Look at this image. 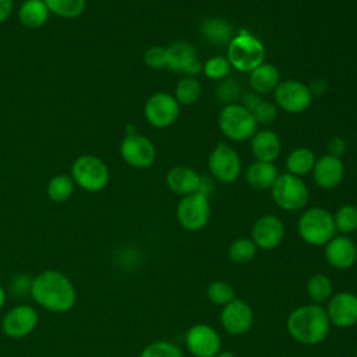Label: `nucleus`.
Returning <instances> with one entry per match:
<instances>
[{"label": "nucleus", "instance_id": "f257e3e1", "mask_svg": "<svg viewBox=\"0 0 357 357\" xmlns=\"http://www.w3.org/2000/svg\"><path fill=\"white\" fill-rule=\"evenodd\" d=\"M31 297L45 310L67 312L75 305L77 291L67 275L46 269L33 278Z\"/></svg>", "mask_w": 357, "mask_h": 357}, {"label": "nucleus", "instance_id": "f03ea898", "mask_svg": "<svg viewBox=\"0 0 357 357\" xmlns=\"http://www.w3.org/2000/svg\"><path fill=\"white\" fill-rule=\"evenodd\" d=\"M331 322L325 308L319 304H307L293 310L287 318L290 336L301 344H318L326 339Z\"/></svg>", "mask_w": 357, "mask_h": 357}, {"label": "nucleus", "instance_id": "7ed1b4c3", "mask_svg": "<svg viewBox=\"0 0 357 357\" xmlns=\"http://www.w3.org/2000/svg\"><path fill=\"white\" fill-rule=\"evenodd\" d=\"M226 57L231 68L240 73H251L264 63L265 47L257 36L243 31L229 42Z\"/></svg>", "mask_w": 357, "mask_h": 357}, {"label": "nucleus", "instance_id": "20e7f679", "mask_svg": "<svg viewBox=\"0 0 357 357\" xmlns=\"http://www.w3.org/2000/svg\"><path fill=\"white\" fill-rule=\"evenodd\" d=\"M297 230L307 244L325 245L336 234L333 215L325 208H310L298 218Z\"/></svg>", "mask_w": 357, "mask_h": 357}, {"label": "nucleus", "instance_id": "39448f33", "mask_svg": "<svg viewBox=\"0 0 357 357\" xmlns=\"http://www.w3.org/2000/svg\"><path fill=\"white\" fill-rule=\"evenodd\" d=\"M75 185L88 192H99L106 188L110 180L107 165L95 155H79L71 165L70 172Z\"/></svg>", "mask_w": 357, "mask_h": 357}, {"label": "nucleus", "instance_id": "423d86ee", "mask_svg": "<svg viewBox=\"0 0 357 357\" xmlns=\"http://www.w3.org/2000/svg\"><path fill=\"white\" fill-rule=\"evenodd\" d=\"M218 126L220 132L234 142L251 139L258 130L254 116L241 103L223 106L218 116Z\"/></svg>", "mask_w": 357, "mask_h": 357}, {"label": "nucleus", "instance_id": "0eeeda50", "mask_svg": "<svg viewBox=\"0 0 357 357\" xmlns=\"http://www.w3.org/2000/svg\"><path fill=\"white\" fill-rule=\"evenodd\" d=\"M273 202L283 211L296 212L303 209L308 202V188L301 177L290 173L279 174L271 187Z\"/></svg>", "mask_w": 357, "mask_h": 357}, {"label": "nucleus", "instance_id": "6e6552de", "mask_svg": "<svg viewBox=\"0 0 357 357\" xmlns=\"http://www.w3.org/2000/svg\"><path fill=\"white\" fill-rule=\"evenodd\" d=\"M176 218L180 226L188 231L204 229L211 218L209 198L201 192L181 197L176 206Z\"/></svg>", "mask_w": 357, "mask_h": 357}, {"label": "nucleus", "instance_id": "1a4fd4ad", "mask_svg": "<svg viewBox=\"0 0 357 357\" xmlns=\"http://www.w3.org/2000/svg\"><path fill=\"white\" fill-rule=\"evenodd\" d=\"M208 169L215 180L230 184L241 174V158L234 148L226 142H219L209 153Z\"/></svg>", "mask_w": 357, "mask_h": 357}, {"label": "nucleus", "instance_id": "9d476101", "mask_svg": "<svg viewBox=\"0 0 357 357\" xmlns=\"http://www.w3.org/2000/svg\"><path fill=\"white\" fill-rule=\"evenodd\" d=\"M180 105L169 92L152 93L144 105V117L155 128H167L173 126L180 116Z\"/></svg>", "mask_w": 357, "mask_h": 357}, {"label": "nucleus", "instance_id": "9b49d317", "mask_svg": "<svg viewBox=\"0 0 357 357\" xmlns=\"http://www.w3.org/2000/svg\"><path fill=\"white\" fill-rule=\"evenodd\" d=\"M276 107L290 114H298L307 110L312 102L308 85L298 79H283L273 91Z\"/></svg>", "mask_w": 357, "mask_h": 357}, {"label": "nucleus", "instance_id": "f8f14e48", "mask_svg": "<svg viewBox=\"0 0 357 357\" xmlns=\"http://www.w3.org/2000/svg\"><path fill=\"white\" fill-rule=\"evenodd\" d=\"M120 156L134 169H148L155 163L156 148L148 137L130 132L126 134L120 144Z\"/></svg>", "mask_w": 357, "mask_h": 357}, {"label": "nucleus", "instance_id": "ddd939ff", "mask_svg": "<svg viewBox=\"0 0 357 357\" xmlns=\"http://www.w3.org/2000/svg\"><path fill=\"white\" fill-rule=\"evenodd\" d=\"M167 50V64L166 68L183 75L197 77L202 73V61L198 57L195 47L185 42L177 40L166 47Z\"/></svg>", "mask_w": 357, "mask_h": 357}, {"label": "nucleus", "instance_id": "4468645a", "mask_svg": "<svg viewBox=\"0 0 357 357\" xmlns=\"http://www.w3.org/2000/svg\"><path fill=\"white\" fill-rule=\"evenodd\" d=\"M38 321V312L32 305L17 304L3 317L1 329L11 339H22L35 331Z\"/></svg>", "mask_w": 357, "mask_h": 357}, {"label": "nucleus", "instance_id": "2eb2a0df", "mask_svg": "<svg viewBox=\"0 0 357 357\" xmlns=\"http://www.w3.org/2000/svg\"><path fill=\"white\" fill-rule=\"evenodd\" d=\"M185 347L194 357H215L220 351L219 333L206 324L192 325L184 336Z\"/></svg>", "mask_w": 357, "mask_h": 357}, {"label": "nucleus", "instance_id": "dca6fc26", "mask_svg": "<svg viewBox=\"0 0 357 357\" xmlns=\"http://www.w3.org/2000/svg\"><path fill=\"white\" fill-rule=\"evenodd\" d=\"M220 324L229 335H244L251 329L254 324L252 308L245 301L234 298L222 308Z\"/></svg>", "mask_w": 357, "mask_h": 357}, {"label": "nucleus", "instance_id": "f3484780", "mask_svg": "<svg viewBox=\"0 0 357 357\" xmlns=\"http://www.w3.org/2000/svg\"><path fill=\"white\" fill-rule=\"evenodd\" d=\"M284 238V225L276 215L268 213L258 218L251 230V240L257 248L273 250Z\"/></svg>", "mask_w": 357, "mask_h": 357}, {"label": "nucleus", "instance_id": "a211bd4d", "mask_svg": "<svg viewBox=\"0 0 357 357\" xmlns=\"http://www.w3.org/2000/svg\"><path fill=\"white\" fill-rule=\"evenodd\" d=\"M325 311L331 325L350 328L357 324V296L350 291H340L329 298Z\"/></svg>", "mask_w": 357, "mask_h": 357}, {"label": "nucleus", "instance_id": "6ab92c4d", "mask_svg": "<svg viewBox=\"0 0 357 357\" xmlns=\"http://www.w3.org/2000/svg\"><path fill=\"white\" fill-rule=\"evenodd\" d=\"M314 183L324 190L336 188L344 177V165L340 158L332 155H322L315 160L312 167Z\"/></svg>", "mask_w": 357, "mask_h": 357}, {"label": "nucleus", "instance_id": "aec40b11", "mask_svg": "<svg viewBox=\"0 0 357 357\" xmlns=\"http://www.w3.org/2000/svg\"><path fill=\"white\" fill-rule=\"evenodd\" d=\"M325 259L336 269H349L357 261V247L346 236H335L325 244Z\"/></svg>", "mask_w": 357, "mask_h": 357}, {"label": "nucleus", "instance_id": "412c9836", "mask_svg": "<svg viewBox=\"0 0 357 357\" xmlns=\"http://www.w3.org/2000/svg\"><path fill=\"white\" fill-rule=\"evenodd\" d=\"M201 184V174H198L192 167L178 165L172 167L166 174L167 188L181 197L197 192Z\"/></svg>", "mask_w": 357, "mask_h": 357}, {"label": "nucleus", "instance_id": "4be33fe9", "mask_svg": "<svg viewBox=\"0 0 357 357\" xmlns=\"http://www.w3.org/2000/svg\"><path fill=\"white\" fill-rule=\"evenodd\" d=\"M251 141V152L255 160L259 162H271L273 163L282 151V144L279 135L268 128L257 130L252 135Z\"/></svg>", "mask_w": 357, "mask_h": 357}, {"label": "nucleus", "instance_id": "5701e85b", "mask_svg": "<svg viewBox=\"0 0 357 357\" xmlns=\"http://www.w3.org/2000/svg\"><path fill=\"white\" fill-rule=\"evenodd\" d=\"M199 31L202 38L212 46H227L234 36L231 24L219 17L205 18L199 25Z\"/></svg>", "mask_w": 357, "mask_h": 357}, {"label": "nucleus", "instance_id": "b1692460", "mask_svg": "<svg viewBox=\"0 0 357 357\" xmlns=\"http://www.w3.org/2000/svg\"><path fill=\"white\" fill-rule=\"evenodd\" d=\"M241 105L254 116L257 124L269 126L276 120L278 107L255 92H248L241 98Z\"/></svg>", "mask_w": 357, "mask_h": 357}, {"label": "nucleus", "instance_id": "393cba45", "mask_svg": "<svg viewBox=\"0 0 357 357\" xmlns=\"http://www.w3.org/2000/svg\"><path fill=\"white\" fill-rule=\"evenodd\" d=\"M278 176V167L273 163L259 160H254L244 173L247 184L255 190H271Z\"/></svg>", "mask_w": 357, "mask_h": 357}, {"label": "nucleus", "instance_id": "a878e982", "mask_svg": "<svg viewBox=\"0 0 357 357\" xmlns=\"http://www.w3.org/2000/svg\"><path fill=\"white\" fill-rule=\"evenodd\" d=\"M250 85L252 92L258 95H266L275 91L280 82L279 70L271 63H262L250 73Z\"/></svg>", "mask_w": 357, "mask_h": 357}, {"label": "nucleus", "instance_id": "bb28decb", "mask_svg": "<svg viewBox=\"0 0 357 357\" xmlns=\"http://www.w3.org/2000/svg\"><path fill=\"white\" fill-rule=\"evenodd\" d=\"M50 11L43 0H24L18 8V21L28 29L42 28L49 20Z\"/></svg>", "mask_w": 357, "mask_h": 357}, {"label": "nucleus", "instance_id": "cd10ccee", "mask_svg": "<svg viewBox=\"0 0 357 357\" xmlns=\"http://www.w3.org/2000/svg\"><path fill=\"white\" fill-rule=\"evenodd\" d=\"M317 156L315 153L307 148V146H298L294 148L286 158V170L287 173L303 177L312 172V167L315 165Z\"/></svg>", "mask_w": 357, "mask_h": 357}, {"label": "nucleus", "instance_id": "c85d7f7f", "mask_svg": "<svg viewBox=\"0 0 357 357\" xmlns=\"http://www.w3.org/2000/svg\"><path fill=\"white\" fill-rule=\"evenodd\" d=\"M75 183L70 174L60 173L53 176L46 185V194L50 201L56 204H63L71 198L74 194Z\"/></svg>", "mask_w": 357, "mask_h": 357}, {"label": "nucleus", "instance_id": "c756f323", "mask_svg": "<svg viewBox=\"0 0 357 357\" xmlns=\"http://www.w3.org/2000/svg\"><path fill=\"white\" fill-rule=\"evenodd\" d=\"M201 93H202V88L199 81L195 77L184 75L176 84L173 96L176 98L180 106H191L199 99Z\"/></svg>", "mask_w": 357, "mask_h": 357}, {"label": "nucleus", "instance_id": "7c9ffc66", "mask_svg": "<svg viewBox=\"0 0 357 357\" xmlns=\"http://www.w3.org/2000/svg\"><path fill=\"white\" fill-rule=\"evenodd\" d=\"M307 294L314 304H322L328 301L332 296V282L324 273L312 275L305 286Z\"/></svg>", "mask_w": 357, "mask_h": 357}, {"label": "nucleus", "instance_id": "2f4dec72", "mask_svg": "<svg viewBox=\"0 0 357 357\" xmlns=\"http://www.w3.org/2000/svg\"><path fill=\"white\" fill-rule=\"evenodd\" d=\"M50 14L60 18L74 20L79 17L86 6V0H43Z\"/></svg>", "mask_w": 357, "mask_h": 357}, {"label": "nucleus", "instance_id": "473e14b6", "mask_svg": "<svg viewBox=\"0 0 357 357\" xmlns=\"http://www.w3.org/2000/svg\"><path fill=\"white\" fill-rule=\"evenodd\" d=\"M257 254V245L248 237H240L234 240L227 250V257L231 262L245 264L250 262Z\"/></svg>", "mask_w": 357, "mask_h": 357}, {"label": "nucleus", "instance_id": "72a5a7b5", "mask_svg": "<svg viewBox=\"0 0 357 357\" xmlns=\"http://www.w3.org/2000/svg\"><path fill=\"white\" fill-rule=\"evenodd\" d=\"M206 297L212 304L220 305V307H225L226 304H229L236 298L234 289L231 287V284H229L225 280L211 282L206 287Z\"/></svg>", "mask_w": 357, "mask_h": 357}, {"label": "nucleus", "instance_id": "f704fd0d", "mask_svg": "<svg viewBox=\"0 0 357 357\" xmlns=\"http://www.w3.org/2000/svg\"><path fill=\"white\" fill-rule=\"evenodd\" d=\"M336 231L343 234L357 230V206L351 204L342 205L333 215Z\"/></svg>", "mask_w": 357, "mask_h": 357}, {"label": "nucleus", "instance_id": "c9c22d12", "mask_svg": "<svg viewBox=\"0 0 357 357\" xmlns=\"http://www.w3.org/2000/svg\"><path fill=\"white\" fill-rule=\"evenodd\" d=\"M231 66L226 56H212L205 63H202V73L215 81H222L229 77Z\"/></svg>", "mask_w": 357, "mask_h": 357}, {"label": "nucleus", "instance_id": "e433bc0d", "mask_svg": "<svg viewBox=\"0 0 357 357\" xmlns=\"http://www.w3.org/2000/svg\"><path fill=\"white\" fill-rule=\"evenodd\" d=\"M241 93V88L238 85V82L233 78H225L222 79L216 89H215V95L216 99L223 103V106L226 105H231V103H237V99L240 98Z\"/></svg>", "mask_w": 357, "mask_h": 357}, {"label": "nucleus", "instance_id": "4c0bfd02", "mask_svg": "<svg viewBox=\"0 0 357 357\" xmlns=\"http://www.w3.org/2000/svg\"><path fill=\"white\" fill-rule=\"evenodd\" d=\"M139 357H183V353L174 343L158 340L145 346Z\"/></svg>", "mask_w": 357, "mask_h": 357}, {"label": "nucleus", "instance_id": "58836bf2", "mask_svg": "<svg viewBox=\"0 0 357 357\" xmlns=\"http://www.w3.org/2000/svg\"><path fill=\"white\" fill-rule=\"evenodd\" d=\"M144 63L151 70H160L166 68L167 64V50L159 45L149 46L144 52Z\"/></svg>", "mask_w": 357, "mask_h": 357}, {"label": "nucleus", "instance_id": "ea45409f", "mask_svg": "<svg viewBox=\"0 0 357 357\" xmlns=\"http://www.w3.org/2000/svg\"><path fill=\"white\" fill-rule=\"evenodd\" d=\"M32 280L33 278L29 276L28 273H17L11 278L8 283L10 293L14 297L22 298L26 296H31V287H32Z\"/></svg>", "mask_w": 357, "mask_h": 357}, {"label": "nucleus", "instance_id": "a19ab883", "mask_svg": "<svg viewBox=\"0 0 357 357\" xmlns=\"http://www.w3.org/2000/svg\"><path fill=\"white\" fill-rule=\"evenodd\" d=\"M326 151H328V155H332L335 158H340L346 153L347 151V142L343 137H332L328 144H326Z\"/></svg>", "mask_w": 357, "mask_h": 357}, {"label": "nucleus", "instance_id": "79ce46f5", "mask_svg": "<svg viewBox=\"0 0 357 357\" xmlns=\"http://www.w3.org/2000/svg\"><path fill=\"white\" fill-rule=\"evenodd\" d=\"M308 89H310L312 98L314 96H322L328 91V82L322 78H315L310 82Z\"/></svg>", "mask_w": 357, "mask_h": 357}, {"label": "nucleus", "instance_id": "37998d69", "mask_svg": "<svg viewBox=\"0 0 357 357\" xmlns=\"http://www.w3.org/2000/svg\"><path fill=\"white\" fill-rule=\"evenodd\" d=\"M14 10V0H0V24L7 21Z\"/></svg>", "mask_w": 357, "mask_h": 357}, {"label": "nucleus", "instance_id": "c03bdc74", "mask_svg": "<svg viewBox=\"0 0 357 357\" xmlns=\"http://www.w3.org/2000/svg\"><path fill=\"white\" fill-rule=\"evenodd\" d=\"M6 298H7V294H6V290L0 286V310L4 307L6 304Z\"/></svg>", "mask_w": 357, "mask_h": 357}, {"label": "nucleus", "instance_id": "a18cd8bd", "mask_svg": "<svg viewBox=\"0 0 357 357\" xmlns=\"http://www.w3.org/2000/svg\"><path fill=\"white\" fill-rule=\"evenodd\" d=\"M215 357H237V356L231 351H219Z\"/></svg>", "mask_w": 357, "mask_h": 357}, {"label": "nucleus", "instance_id": "49530a36", "mask_svg": "<svg viewBox=\"0 0 357 357\" xmlns=\"http://www.w3.org/2000/svg\"><path fill=\"white\" fill-rule=\"evenodd\" d=\"M356 357H357V349H356Z\"/></svg>", "mask_w": 357, "mask_h": 357}]
</instances>
